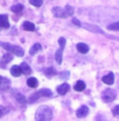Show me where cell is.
Instances as JSON below:
<instances>
[{"label": "cell", "instance_id": "1", "mask_svg": "<svg viewBox=\"0 0 119 121\" xmlns=\"http://www.w3.org/2000/svg\"><path fill=\"white\" fill-rule=\"evenodd\" d=\"M52 110L47 105H41L37 110L35 118L36 121H50L52 119Z\"/></svg>", "mask_w": 119, "mask_h": 121}, {"label": "cell", "instance_id": "2", "mask_svg": "<svg viewBox=\"0 0 119 121\" xmlns=\"http://www.w3.org/2000/svg\"><path fill=\"white\" fill-rule=\"evenodd\" d=\"M51 12L53 14V16L57 17V18H68V17L73 15L74 9L70 5H66L64 9H62L60 6H55L51 9Z\"/></svg>", "mask_w": 119, "mask_h": 121}, {"label": "cell", "instance_id": "3", "mask_svg": "<svg viewBox=\"0 0 119 121\" xmlns=\"http://www.w3.org/2000/svg\"><path fill=\"white\" fill-rule=\"evenodd\" d=\"M0 45H1L6 51H9L11 54H15L16 56H23L24 55V50L20 46L12 45V44H9V43H0Z\"/></svg>", "mask_w": 119, "mask_h": 121}, {"label": "cell", "instance_id": "4", "mask_svg": "<svg viewBox=\"0 0 119 121\" xmlns=\"http://www.w3.org/2000/svg\"><path fill=\"white\" fill-rule=\"evenodd\" d=\"M101 98L105 102H111L116 98V92L112 89H106L102 92Z\"/></svg>", "mask_w": 119, "mask_h": 121}, {"label": "cell", "instance_id": "5", "mask_svg": "<svg viewBox=\"0 0 119 121\" xmlns=\"http://www.w3.org/2000/svg\"><path fill=\"white\" fill-rule=\"evenodd\" d=\"M11 87V80L6 77L0 76V90L1 91H5Z\"/></svg>", "mask_w": 119, "mask_h": 121}, {"label": "cell", "instance_id": "6", "mask_svg": "<svg viewBox=\"0 0 119 121\" xmlns=\"http://www.w3.org/2000/svg\"><path fill=\"white\" fill-rule=\"evenodd\" d=\"M89 114V109L87 105H82L77 111H76V116L78 118H84Z\"/></svg>", "mask_w": 119, "mask_h": 121}, {"label": "cell", "instance_id": "7", "mask_svg": "<svg viewBox=\"0 0 119 121\" xmlns=\"http://www.w3.org/2000/svg\"><path fill=\"white\" fill-rule=\"evenodd\" d=\"M0 27L1 28H9V17L7 15H0Z\"/></svg>", "mask_w": 119, "mask_h": 121}, {"label": "cell", "instance_id": "8", "mask_svg": "<svg viewBox=\"0 0 119 121\" xmlns=\"http://www.w3.org/2000/svg\"><path fill=\"white\" fill-rule=\"evenodd\" d=\"M82 26L85 27L86 29H88V30H90V31H92V32H98V34H102V30H101L99 27L95 26V25H93V24L84 23V24H82Z\"/></svg>", "mask_w": 119, "mask_h": 121}, {"label": "cell", "instance_id": "9", "mask_svg": "<svg viewBox=\"0 0 119 121\" xmlns=\"http://www.w3.org/2000/svg\"><path fill=\"white\" fill-rule=\"evenodd\" d=\"M69 90H70V86L68 84H66V82H64V84H62L61 86H59V87H57V93H59L60 95H65Z\"/></svg>", "mask_w": 119, "mask_h": 121}, {"label": "cell", "instance_id": "10", "mask_svg": "<svg viewBox=\"0 0 119 121\" xmlns=\"http://www.w3.org/2000/svg\"><path fill=\"white\" fill-rule=\"evenodd\" d=\"M114 80H115V76H114V74L112 72H110L109 74L105 75V76L102 77V82L107 85H113Z\"/></svg>", "mask_w": 119, "mask_h": 121}, {"label": "cell", "instance_id": "11", "mask_svg": "<svg viewBox=\"0 0 119 121\" xmlns=\"http://www.w3.org/2000/svg\"><path fill=\"white\" fill-rule=\"evenodd\" d=\"M13 60V56L11 53H5L2 56V60L1 62H0V67L1 68H5V65L7 64V63H9L11 60Z\"/></svg>", "mask_w": 119, "mask_h": 121}, {"label": "cell", "instance_id": "12", "mask_svg": "<svg viewBox=\"0 0 119 121\" xmlns=\"http://www.w3.org/2000/svg\"><path fill=\"white\" fill-rule=\"evenodd\" d=\"M76 48H77V51L83 54L87 53V52L89 51V46H88L87 44H85V43H78L76 45Z\"/></svg>", "mask_w": 119, "mask_h": 121}, {"label": "cell", "instance_id": "13", "mask_svg": "<svg viewBox=\"0 0 119 121\" xmlns=\"http://www.w3.org/2000/svg\"><path fill=\"white\" fill-rule=\"evenodd\" d=\"M20 68H21V71L24 75H29L30 73H31V68H30L29 65L26 64V63H22V64L20 65Z\"/></svg>", "mask_w": 119, "mask_h": 121}, {"label": "cell", "instance_id": "14", "mask_svg": "<svg viewBox=\"0 0 119 121\" xmlns=\"http://www.w3.org/2000/svg\"><path fill=\"white\" fill-rule=\"evenodd\" d=\"M11 74L15 77H19L20 75L22 74V71H21V68L20 66H13L11 68Z\"/></svg>", "mask_w": 119, "mask_h": 121}, {"label": "cell", "instance_id": "15", "mask_svg": "<svg viewBox=\"0 0 119 121\" xmlns=\"http://www.w3.org/2000/svg\"><path fill=\"white\" fill-rule=\"evenodd\" d=\"M63 50L64 48H61L57 50V52H55V60H57V63L59 65L62 64V60H63Z\"/></svg>", "mask_w": 119, "mask_h": 121}, {"label": "cell", "instance_id": "16", "mask_svg": "<svg viewBox=\"0 0 119 121\" xmlns=\"http://www.w3.org/2000/svg\"><path fill=\"white\" fill-rule=\"evenodd\" d=\"M42 49V46H41V44H39V43H36V44H34L31 46V48H30L29 50V54L30 55H34V54H36L38 51H40V50Z\"/></svg>", "mask_w": 119, "mask_h": 121}, {"label": "cell", "instance_id": "17", "mask_svg": "<svg viewBox=\"0 0 119 121\" xmlns=\"http://www.w3.org/2000/svg\"><path fill=\"white\" fill-rule=\"evenodd\" d=\"M86 89V84L83 82V80H78L76 84L74 85V90L77 91V92H82Z\"/></svg>", "mask_w": 119, "mask_h": 121}, {"label": "cell", "instance_id": "18", "mask_svg": "<svg viewBox=\"0 0 119 121\" xmlns=\"http://www.w3.org/2000/svg\"><path fill=\"white\" fill-rule=\"evenodd\" d=\"M22 26H23V28L25 30H27V31H34V30H35L34 23H31V22H29V21H24Z\"/></svg>", "mask_w": 119, "mask_h": 121}, {"label": "cell", "instance_id": "19", "mask_svg": "<svg viewBox=\"0 0 119 121\" xmlns=\"http://www.w3.org/2000/svg\"><path fill=\"white\" fill-rule=\"evenodd\" d=\"M38 85H39V82H38V79L36 77H29L27 79V86L29 88H37Z\"/></svg>", "mask_w": 119, "mask_h": 121}, {"label": "cell", "instance_id": "20", "mask_svg": "<svg viewBox=\"0 0 119 121\" xmlns=\"http://www.w3.org/2000/svg\"><path fill=\"white\" fill-rule=\"evenodd\" d=\"M45 75H46L47 77H52V76H54L55 74H57V71H55V69L54 68H52V67H49V68H47V69H45Z\"/></svg>", "mask_w": 119, "mask_h": 121}, {"label": "cell", "instance_id": "21", "mask_svg": "<svg viewBox=\"0 0 119 121\" xmlns=\"http://www.w3.org/2000/svg\"><path fill=\"white\" fill-rule=\"evenodd\" d=\"M15 98H16V100L20 104H25V103H26V98H25V96L22 95L21 93H17V94L15 95Z\"/></svg>", "mask_w": 119, "mask_h": 121}, {"label": "cell", "instance_id": "22", "mask_svg": "<svg viewBox=\"0 0 119 121\" xmlns=\"http://www.w3.org/2000/svg\"><path fill=\"white\" fill-rule=\"evenodd\" d=\"M41 97V94H40V92L38 91V92L36 93H34L32 95H30V97H29V99H28V102L29 103H32V102H36L39 98Z\"/></svg>", "mask_w": 119, "mask_h": 121}, {"label": "cell", "instance_id": "23", "mask_svg": "<svg viewBox=\"0 0 119 121\" xmlns=\"http://www.w3.org/2000/svg\"><path fill=\"white\" fill-rule=\"evenodd\" d=\"M39 92H40V94H41V96H44V97L52 96V92L49 89H41Z\"/></svg>", "mask_w": 119, "mask_h": 121}, {"label": "cell", "instance_id": "24", "mask_svg": "<svg viewBox=\"0 0 119 121\" xmlns=\"http://www.w3.org/2000/svg\"><path fill=\"white\" fill-rule=\"evenodd\" d=\"M12 12H14V13H21L22 11H23V5L22 4H15V5H13L12 6Z\"/></svg>", "mask_w": 119, "mask_h": 121}, {"label": "cell", "instance_id": "25", "mask_svg": "<svg viewBox=\"0 0 119 121\" xmlns=\"http://www.w3.org/2000/svg\"><path fill=\"white\" fill-rule=\"evenodd\" d=\"M108 29L109 30H119V21L113 22L110 25H108Z\"/></svg>", "mask_w": 119, "mask_h": 121}, {"label": "cell", "instance_id": "26", "mask_svg": "<svg viewBox=\"0 0 119 121\" xmlns=\"http://www.w3.org/2000/svg\"><path fill=\"white\" fill-rule=\"evenodd\" d=\"M29 3L36 7H40L43 3V0H29Z\"/></svg>", "mask_w": 119, "mask_h": 121}, {"label": "cell", "instance_id": "27", "mask_svg": "<svg viewBox=\"0 0 119 121\" xmlns=\"http://www.w3.org/2000/svg\"><path fill=\"white\" fill-rule=\"evenodd\" d=\"M9 113V109L5 107H3V105H0V118L3 117L5 114H7Z\"/></svg>", "mask_w": 119, "mask_h": 121}, {"label": "cell", "instance_id": "28", "mask_svg": "<svg viewBox=\"0 0 119 121\" xmlns=\"http://www.w3.org/2000/svg\"><path fill=\"white\" fill-rule=\"evenodd\" d=\"M69 76H70L69 71H63L62 73H60V78L61 79H67V78H69Z\"/></svg>", "mask_w": 119, "mask_h": 121}, {"label": "cell", "instance_id": "29", "mask_svg": "<svg viewBox=\"0 0 119 121\" xmlns=\"http://www.w3.org/2000/svg\"><path fill=\"white\" fill-rule=\"evenodd\" d=\"M59 44H60L61 48H64L65 45H66V39H65V38H60V40H59Z\"/></svg>", "mask_w": 119, "mask_h": 121}, {"label": "cell", "instance_id": "30", "mask_svg": "<svg viewBox=\"0 0 119 121\" xmlns=\"http://www.w3.org/2000/svg\"><path fill=\"white\" fill-rule=\"evenodd\" d=\"M113 114L115 116H119V105H116L113 109Z\"/></svg>", "mask_w": 119, "mask_h": 121}, {"label": "cell", "instance_id": "31", "mask_svg": "<svg viewBox=\"0 0 119 121\" xmlns=\"http://www.w3.org/2000/svg\"><path fill=\"white\" fill-rule=\"evenodd\" d=\"M72 23L74 24V25H76V26H82V23L79 22V20H77V19H73L72 20Z\"/></svg>", "mask_w": 119, "mask_h": 121}]
</instances>
